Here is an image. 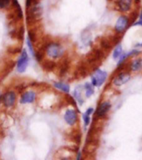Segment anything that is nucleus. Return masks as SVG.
Segmentation results:
<instances>
[{
  "label": "nucleus",
  "mask_w": 142,
  "mask_h": 160,
  "mask_svg": "<svg viewBox=\"0 0 142 160\" xmlns=\"http://www.w3.org/2000/svg\"><path fill=\"white\" fill-rule=\"evenodd\" d=\"M64 120L67 124L73 126L77 122V113L75 110H68L64 115Z\"/></svg>",
  "instance_id": "11"
},
{
  "label": "nucleus",
  "mask_w": 142,
  "mask_h": 160,
  "mask_svg": "<svg viewBox=\"0 0 142 160\" xmlns=\"http://www.w3.org/2000/svg\"><path fill=\"white\" fill-rule=\"evenodd\" d=\"M16 94L14 91H8L2 96V103L5 107H13L16 102Z\"/></svg>",
  "instance_id": "6"
},
{
  "label": "nucleus",
  "mask_w": 142,
  "mask_h": 160,
  "mask_svg": "<svg viewBox=\"0 0 142 160\" xmlns=\"http://www.w3.org/2000/svg\"><path fill=\"white\" fill-rule=\"evenodd\" d=\"M43 15V8L40 3L33 4L27 8V22L28 25L36 23Z\"/></svg>",
  "instance_id": "3"
},
{
  "label": "nucleus",
  "mask_w": 142,
  "mask_h": 160,
  "mask_svg": "<svg viewBox=\"0 0 142 160\" xmlns=\"http://www.w3.org/2000/svg\"><path fill=\"white\" fill-rule=\"evenodd\" d=\"M128 22H129V18L128 17L125 16V15H121L119 17L115 25V30L116 32L118 33H121L125 31V29L128 28Z\"/></svg>",
  "instance_id": "7"
},
{
  "label": "nucleus",
  "mask_w": 142,
  "mask_h": 160,
  "mask_svg": "<svg viewBox=\"0 0 142 160\" xmlns=\"http://www.w3.org/2000/svg\"><path fill=\"white\" fill-rule=\"evenodd\" d=\"M42 67L46 72H52L57 67V63L52 59H48L42 62Z\"/></svg>",
  "instance_id": "14"
},
{
  "label": "nucleus",
  "mask_w": 142,
  "mask_h": 160,
  "mask_svg": "<svg viewBox=\"0 0 142 160\" xmlns=\"http://www.w3.org/2000/svg\"><path fill=\"white\" fill-rule=\"evenodd\" d=\"M29 62L28 54L25 49L21 52V55L17 62V71L18 73H23L26 71Z\"/></svg>",
  "instance_id": "5"
},
{
  "label": "nucleus",
  "mask_w": 142,
  "mask_h": 160,
  "mask_svg": "<svg viewBox=\"0 0 142 160\" xmlns=\"http://www.w3.org/2000/svg\"><path fill=\"white\" fill-rule=\"evenodd\" d=\"M11 2H12V0H0V8L4 9L9 6Z\"/></svg>",
  "instance_id": "23"
},
{
  "label": "nucleus",
  "mask_w": 142,
  "mask_h": 160,
  "mask_svg": "<svg viewBox=\"0 0 142 160\" xmlns=\"http://www.w3.org/2000/svg\"><path fill=\"white\" fill-rule=\"evenodd\" d=\"M121 54H122V48H121L120 45H117L115 48V50H114L112 57H113L114 59H117L121 56Z\"/></svg>",
  "instance_id": "22"
},
{
  "label": "nucleus",
  "mask_w": 142,
  "mask_h": 160,
  "mask_svg": "<svg viewBox=\"0 0 142 160\" xmlns=\"http://www.w3.org/2000/svg\"><path fill=\"white\" fill-rule=\"evenodd\" d=\"M84 89L86 91V96L87 98H89L91 96L94 94V86L92 83H87L84 85Z\"/></svg>",
  "instance_id": "19"
},
{
  "label": "nucleus",
  "mask_w": 142,
  "mask_h": 160,
  "mask_svg": "<svg viewBox=\"0 0 142 160\" xmlns=\"http://www.w3.org/2000/svg\"><path fill=\"white\" fill-rule=\"evenodd\" d=\"M130 71L132 72H139L142 69V59H136L131 62L130 66Z\"/></svg>",
  "instance_id": "18"
},
{
  "label": "nucleus",
  "mask_w": 142,
  "mask_h": 160,
  "mask_svg": "<svg viewBox=\"0 0 142 160\" xmlns=\"http://www.w3.org/2000/svg\"><path fill=\"white\" fill-rule=\"evenodd\" d=\"M0 102H2V96H1V94H0Z\"/></svg>",
  "instance_id": "31"
},
{
  "label": "nucleus",
  "mask_w": 142,
  "mask_h": 160,
  "mask_svg": "<svg viewBox=\"0 0 142 160\" xmlns=\"http://www.w3.org/2000/svg\"><path fill=\"white\" fill-rule=\"evenodd\" d=\"M33 43L36 42L38 41V32L36 29L32 28L28 30V37Z\"/></svg>",
  "instance_id": "20"
},
{
  "label": "nucleus",
  "mask_w": 142,
  "mask_h": 160,
  "mask_svg": "<svg viewBox=\"0 0 142 160\" xmlns=\"http://www.w3.org/2000/svg\"><path fill=\"white\" fill-rule=\"evenodd\" d=\"M107 78V73L102 70L96 69L92 75V84L94 86H101L106 81Z\"/></svg>",
  "instance_id": "4"
},
{
  "label": "nucleus",
  "mask_w": 142,
  "mask_h": 160,
  "mask_svg": "<svg viewBox=\"0 0 142 160\" xmlns=\"http://www.w3.org/2000/svg\"><path fill=\"white\" fill-rule=\"evenodd\" d=\"M139 18H140V20H142V10L140 11V15H139Z\"/></svg>",
  "instance_id": "29"
},
{
  "label": "nucleus",
  "mask_w": 142,
  "mask_h": 160,
  "mask_svg": "<svg viewBox=\"0 0 142 160\" xmlns=\"http://www.w3.org/2000/svg\"><path fill=\"white\" fill-rule=\"evenodd\" d=\"M104 58H105L104 57V51L102 49L93 48L87 55L85 62L87 63V67L94 71V70L97 69L98 66L101 65Z\"/></svg>",
  "instance_id": "1"
},
{
  "label": "nucleus",
  "mask_w": 142,
  "mask_h": 160,
  "mask_svg": "<svg viewBox=\"0 0 142 160\" xmlns=\"http://www.w3.org/2000/svg\"><path fill=\"white\" fill-rule=\"evenodd\" d=\"M111 103L110 102H102L98 105V107L96 109V116L98 118L103 117L106 115V113L108 112V110L111 109Z\"/></svg>",
  "instance_id": "12"
},
{
  "label": "nucleus",
  "mask_w": 142,
  "mask_h": 160,
  "mask_svg": "<svg viewBox=\"0 0 142 160\" xmlns=\"http://www.w3.org/2000/svg\"><path fill=\"white\" fill-rule=\"evenodd\" d=\"M130 79V75L128 72H120L117 77H116L113 80V83L115 86H120L127 83Z\"/></svg>",
  "instance_id": "9"
},
{
  "label": "nucleus",
  "mask_w": 142,
  "mask_h": 160,
  "mask_svg": "<svg viewBox=\"0 0 142 160\" xmlns=\"http://www.w3.org/2000/svg\"><path fill=\"white\" fill-rule=\"evenodd\" d=\"M70 67V62L68 59H64L63 62H61L60 67H59V75L61 77H63L64 75L67 74Z\"/></svg>",
  "instance_id": "15"
},
{
  "label": "nucleus",
  "mask_w": 142,
  "mask_h": 160,
  "mask_svg": "<svg viewBox=\"0 0 142 160\" xmlns=\"http://www.w3.org/2000/svg\"><path fill=\"white\" fill-rule=\"evenodd\" d=\"M82 87L81 86H77L76 87V89L74 90V94H73V96H74L75 99L77 100V102L79 103L80 105H82L84 102V100L82 98Z\"/></svg>",
  "instance_id": "16"
},
{
  "label": "nucleus",
  "mask_w": 142,
  "mask_h": 160,
  "mask_svg": "<svg viewBox=\"0 0 142 160\" xmlns=\"http://www.w3.org/2000/svg\"><path fill=\"white\" fill-rule=\"evenodd\" d=\"M82 117H83V121H84L85 126H86V127L88 126V125H89V124H90V120H91L90 115H87V114H86V113H85Z\"/></svg>",
  "instance_id": "25"
},
{
  "label": "nucleus",
  "mask_w": 142,
  "mask_h": 160,
  "mask_svg": "<svg viewBox=\"0 0 142 160\" xmlns=\"http://www.w3.org/2000/svg\"><path fill=\"white\" fill-rule=\"evenodd\" d=\"M93 108H89V109H87V111H86V114H87V115H91L92 114V113H93Z\"/></svg>",
  "instance_id": "27"
},
{
  "label": "nucleus",
  "mask_w": 142,
  "mask_h": 160,
  "mask_svg": "<svg viewBox=\"0 0 142 160\" xmlns=\"http://www.w3.org/2000/svg\"><path fill=\"white\" fill-rule=\"evenodd\" d=\"M134 0H116V8L121 12H129L132 6Z\"/></svg>",
  "instance_id": "8"
},
{
  "label": "nucleus",
  "mask_w": 142,
  "mask_h": 160,
  "mask_svg": "<svg viewBox=\"0 0 142 160\" xmlns=\"http://www.w3.org/2000/svg\"><path fill=\"white\" fill-rule=\"evenodd\" d=\"M114 45H116L113 37H104L100 40V47L103 51L111 50Z\"/></svg>",
  "instance_id": "10"
},
{
  "label": "nucleus",
  "mask_w": 142,
  "mask_h": 160,
  "mask_svg": "<svg viewBox=\"0 0 142 160\" xmlns=\"http://www.w3.org/2000/svg\"><path fill=\"white\" fill-rule=\"evenodd\" d=\"M27 45H28V49H29V52H30V53H31L32 55L33 56L35 55V52H34L33 50V43L32 42L31 40L28 38V39H27Z\"/></svg>",
  "instance_id": "24"
},
{
  "label": "nucleus",
  "mask_w": 142,
  "mask_h": 160,
  "mask_svg": "<svg viewBox=\"0 0 142 160\" xmlns=\"http://www.w3.org/2000/svg\"><path fill=\"white\" fill-rule=\"evenodd\" d=\"M65 50L60 43L51 41L47 44L46 56L52 60H58L64 56Z\"/></svg>",
  "instance_id": "2"
},
{
  "label": "nucleus",
  "mask_w": 142,
  "mask_h": 160,
  "mask_svg": "<svg viewBox=\"0 0 142 160\" xmlns=\"http://www.w3.org/2000/svg\"><path fill=\"white\" fill-rule=\"evenodd\" d=\"M135 47H142V43H140V44H137Z\"/></svg>",
  "instance_id": "30"
},
{
  "label": "nucleus",
  "mask_w": 142,
  "mask_h": 160,
  "mask_svg": "<svg viewBox=\"0 0 142 160\" xmlns=\"http://www.w3.org/2000/svg\"><path fill=\"white\" fill-rule=\"evenodd\" d=\"M138 13H139V12H138L136 10L133 11V12L130 13V17L128 18H129V22H128V28L130 26H132L133 23L136 21L137 18L139 17V14H138Z\"/></svg>",
  "instance_id": "21"
},
{
  "label": "nucleus",
  "mask_w": 142,
  "mask_h": 160,
  "mask_svg": "<svg viewBox=\"0 0 142 160\" xmlns=\"http://www.w3.org/2000/svg\"><path fill=\"white\" fill-rule=\"evenodd\" d=\"M54 87L60 91H63L64 93L68 94L70 92V86L69 85L66 83H63V82H55L54 83Z\"/></svg>",
  "instance_id": "17"
},
{
  "label": "nucleus",
  "mask_w": 142,
  "mask_h": 160,
  "mask_svg": "<svg viewBox=\"0 0 142 160\" xmlns=\"http://www.w3.org/2000/svg\"><path fill=\"white\" fill-rule=\"evenodd\" d=\"M142 26V20H139V21L137 22H135L134 23H133L132 26Z\"/></svg>",
  "instance_id": "28"
},
{
  "label": "nucleus",
  "mask_w": 142,
  "mask_h": 160,
  "mask_svg": "<svg viewBox=\"0 0 142 160\" xmlns=\"http://www.w3.org/2000/svg\"><path fill=\"white\" fill-rule=\"evenodd\" d=\"M36 93L34 91H26L22 94L19 101L21 104H31L35 101Z\"/></svg>",
  "instance_id": "13"
},
{
  "label": "nucleus",
  "mask_w": 142,
  "mask_h": 160,
  "mask_svg": "<svg viewBox=\"0 0 142 160\" xmlns=\"http://www.w3.org/2000/svg\"><path fill=\"white\" fill-rule=\"evenodd\" d=\"M8 51L10 53H14V54H16V53H18L21 52V49H20L19 48H15V47H10L8 49Z\"/></svg>",
  "instance_id": "26"
}]
</instances>
